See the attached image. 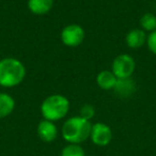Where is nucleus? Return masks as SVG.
I'll list each match as a JSON object with an SVG mask.
<instances>
[{
	"instance_id": "nucleus-15",
	"label": "nucleus",
	"mask_w": 156,
	"mask_h": 156,
	"mask_svg": "<svg viewBox=\"0 0 156 156\" xmlns=\"http://www.w3.org/2000/svg\"><path fill=\"white\" fill-rule=\"evenodd\" d=\"M94 115H95V109H94V107L92 105L85 104L80 108V115H79V117L83 118V119L88 120V121H90L94 117Z\"/></svg>"
},
{
	"instance_id": "nucleus-14",
	"label": "nucleus",
	"mask_w": 156,
	"mask_h": 156,
	"mask_svg": "<svg viewBox=\"0 0 156 156\" xmlns=\"http://www.w3.org/2000/svg\"><path fill=\"white\" fill-rule=\"evenodd\" d=\"M140 26L143 31H152L156 30V16L152 13H145L140 18Z\"/></svg>"
},
{
	"instance_id": "nucleus-10",
	"label": "nucleus",
	"mask_w": 156,
	"mask_h": 156,
	"mask_svg": "<svg viewBox=\"0 0 156 156\" xmlns=\"http://www.w3.org/2000/svg\"><path fill=\"white\" fill-rule=\"evenodd\" d=\"M118 78L112 73V71H102L96 76L98 86L103 90H112L117 85Z\"/></svg>"
},
{
	"instance_id": "nucleus-9",
	"label": "nucleus",
	"mask_w": 156,
	"mask_h": 156,
	"mask_svg": "<svg viewBox=\"0 0 156 156\" xmlns=\"http://www.w3.org/2000/svg\"><path fill=\"white\" fill-rule=\"evenodd\" d=\"M113 90L121 98H128L136 91V83L132 79V77L122 78V79H118L117 85Z\"/></svg>"
},
{
	"instance_id": "nucleus-5",
	"label": "nucleus",
	"mask_w": 156,
	"mask_h": 156,
	"mask_svg": "<svg viewBox=\"0 0 156 156\" xmlns=\"http://www.w3.org/2000/svg\"><path fill=\"white\" fill-rule=\"evenodd\" d=\"M85 35V30L83 27L77 24H71L62 29L60 37L65 46L77 47L83 42Z\"/></svg>"
},
{
	"instance_id": "nucleus-11",
	"label": "nucleus",
	"mask_w": 156,
	"mask_h": 156,
	"mask_svg": "<svg viewBox=\"0 0 156 156\" xmlns=\"http://www.w3.org/2000/svg\"><path fill=\"white\" fill-rule=\"evenodd\" d=\"M54 0H28V9L35 15H44L51 10Z\"/></svg>"
},
{
	"instance_id": "nucleus-8",
	"label": "nucleus",
	"mask_w": 156,
	"mask_h": 156,
	"mask_svg": "<svg viewBox=\"0 0 156 156\" xmlns=\"http://www.w3.org/2000/svg\"><path fill=\"white\" fill-rule=\"evenodd\" d=\"M147 33L142 29H133L126 34V45L129 48H140L147 43Z\"/></svg>"
},
{
	"instance_id": "nucleus-2",
	"label": "nucleus",
	"mask_w": 156,
	"mask_h": 156,
	"mask_svg": "<svg viewBox=\"0 0 156 156\" xmlns=\"http://www.w3.org/2000/svg\"><path fill=\"white\" fill-rule=\"evenodd\" d=\"M26 77V67L18 59L5 58L0 60V86L13 88Z\"/></svg>"
},
{
	"instance_id": "nucleus-12",
	"label": "nucleus",
	"mask_w": 156,
	"mask_h": 156,
	"mask_svg": "<svg viewBox=\"0 0 156 156\" xmlns=\"http://www.w3.org/2000/svg\"><path fill=\"white\" fill-rule=\"evenodd\" d=\"M15 108V101L10 94L0 92V119L7 118L13 112Z\"/></svg>"
},
{
	"instance_id": "nucleus-7",
	"label": "nucleus",
	"mask_w": 156,
	"mask_h": 156,
	"mask_svg": "<svg viewBox=\"0 0 156 156\" xmlns=\"http://www.w3.org/2000/svg\"><path fill=\"white\" fill-rule=\"evenodd\" d=\"M39 138L44 142H52L58 136V128L54 122L49 120H42L37 128Z\"/></svg>"
},
{
	"instance_id": "nucleus-3",
	"label": "nucleus",
	"mask_w": 156,
	"mask_h": 156,
	"mask_svg": "<svg viewBox=\"0 0 156 156\" xmlns=\"http://www.w3.org/2000/svg\"><path fill=\"white\" fill-rule=\"evenodd\" d=\"M69 111V101L61 94H52L41 104V113L45 120L56 122L66 117Z\"/></svg>"
},
{
	"instance_id": "nucleus-16",
	"label": "nucleus",
	"mask_w": 156,
	"mask_h": 156,
	"mask_svg": "<svg viewBox=\"0 0 156 156\" xmlns=\"http://www.w3.org/2000/svg\"><path fill=\"white\" fill-rule=\"evenodd\" d=\"M147 45L152 54L156 55V30L150 32L147 37Z\"/></svg>"
},
{
	"instance_id": "nucleus-4",
	"label": "nucleus",
	"mask_w": 156,
	"mask_h": 156,
	"mask_svg": "<svg viewBox=\"0 0 156 156\" xmlns=\"http://www.w3.org/2000/svg\"><path fill=\"white\" fill-rule=\"evenodd\" d=\"M136 67V63L132 56L126 54L119 55L112 62V73L118 79L132 77Z\"/></svg>"
},
{
	"instance_id": "nucleus-6",
	"label": "nucleus",
	"mask_w": 156,
	"mask_h": 156,
	"mask_svg": "<svg viewBox=\"0 0 156 156\" xmlns=\"http://www.w3.org/2000/svg\"><path fill=\"white\" fill-rule=\"evenodd\" d=\"M90 139L98 147H106L112 140V129L109 125L102 122L92 124Z\"/></svg>"
},
{
	"instance_id": "nucleus-13",
	"label": "nucleus",
	"mask_w": 156,
	"mask_h": 156,
	"mask_svg": "<svg viewBox=\"0 0 156 156\" xmlns=\"http://www.w3.org/2000/svg\"><path fill=\"white\" fill-rule=\"evenodd\" d=\"M61 156H86V152L80 144L69 143L62 149Z\"/></svg>"
},
{
	"instance_id": "nucleus-1",
	"label": "nucleus",
	"mask_w": 156,
	"mask_h": 156,
	"mask_svg": "<svg viewBox=\"0 0 156 156\" xmlns=\"http://www.w3.org/2000/svg\"><path fill=\"white\" fill-rule=\"evenodd\" d=\"M92 124L90 121L79 117H72L63 123L62 137L66 142L80 144L90 138Z\"/></svg>"
}]
</instances>
